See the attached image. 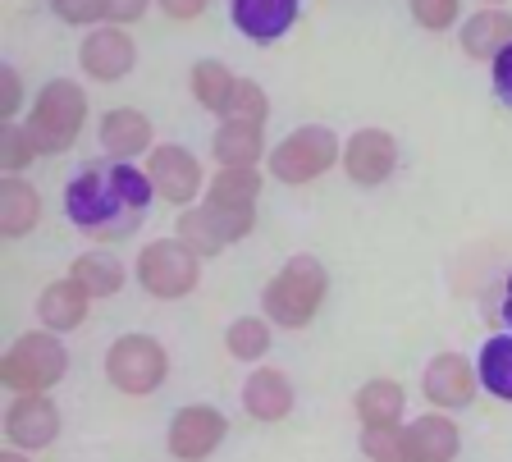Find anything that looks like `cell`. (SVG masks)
Returning a JSON list of instances; mask_svg holds the SVG:
<instances>
[{"mask_svg":"<svg viewBox=\"0 0 512 462\" xmlns=\"http://www.w3.org/2000/svg\"><path fill=\"white\" fill-rule=\"evenodd\" d=\"M0 462H28V458H19V453H0Z\"/></svg>","mask_w":512,"mask_h":462,"instance_id":"cell-39","label":"cell"},{"mask_svg":"<svg viewBox=\"0 0 512 462\" xmlns=\"http://www.w3.org/2000/svg\"><path fill=\"white\" fill-rule=\"evenodd\" d=\"M64 344L55 339V334H23V339H14V348L5 353V362H0V380L10 389H19V394H42V389H51L55 380L64 376Z\"/></svg>","mask_w":512,"mask_h":462,"instance_id":"cell-4","label":"cell"},{"mask_svg":"<svg viewBox=\"0 0 512 462\" xmlns=\"http://www.w3.org/2000/svg\"><path fill=\"white\" fill-rule=\"evenodd\" d=\"M490 65H494V92H499V101L512 110V42L494 55Z\"/></svg>","mask_w":512,"mask_h":462,"instance_id":"cell-34","label":"cell"},{"mask_svg":"<svg viewBox=\"0 0 512 462\" xmlns=\"http://www.w3.org/2000/svg\"><path fill=\"white\" fill-rule=\"evenodd\" d=\"M234 87L238 78L220 65V60H202V65L192 69V97L202 101L206 110H224L229 115V101H234Z\"/></svg>","mask_w":512,"mask_h":462,"instance_id":"cell-26","label":"cell"},{"mask_svg":"<svg viewBox=\"0 0 512 462\" xmlns=\"http://www.w3.org/2000/svg\"><path fill=\"white\" fill-rule=\"evenodd\" d=\"M490 5H499V0H490Z\"/></svg>","mask_w":512,"mask_h":462,"instance_id":"cell-40","label":"cell"},{"mask_svg":"<svg viewBox=\"0 0 512 462\" xmlns=\"http://www.w3.org/2000/svg\"><path fill=\"white\" fill-rule=\"evenodd\" d=\"M403 385H394V380H371V385H362V394H357V417L366 421V426H398V417H403Z\"/></svg>","mask_w":512,"mask_h":462,"instance_id":"cell-23","label":"cell"},{"mask_svg":"<svg viewBox=\"0 0 512 462\" xmlns=\"http://www.w3.org/2000/svg\"><path fill=\"white\" fill-rule=\"evenodd\" d=\"M243 408L256 421H284L293 412V385L279 371H256L243 389Z\"/></svg>","mask_w":512,"mask_h":462,"instance_id":"cell-19","label":"cell"},{"mask_svg":"<svg viewBox=\"0 0 512 462\" xmlns=\"http://www.w3.org/2000/svg\"><path fill=\"white\" fill-rule=\"evenodd\" d=\"M339 161V138L320 124H307V129L288 133L275 151H270V174L284 183H311Z\"/></svg>","mask_w":512,"mask_h":462,"instance_id":"cell-6","label":"cell"},{"mask_svg":"<svg viewBox=\"0 0 512 462\" xmlns=\"http://www.w3.org/2000/svg\"><path fill=\"white\" fill-rule=\"evenodd\" d=\"M266 115H270L266 92H261L252 78H238L234 101H229V119H252V124H266Z\"/></svg>","mask_w":512,"mask_h":462,"instance_id":"cell-30","label":"cell"},{"mask_svg":"<svg viewBox=\"0 0 512 462\" xmlns=\"http://www.w3.org/2000/svg\"><path fill=\"white\" fill-rule=\"evenodd\" d=\"M170 362H165V348L147 334H124L110 344V357H106V376L115 389L124 394H151V389L165 380Z\"/></svg>","mask_w":512,"mask_h":462,"instance_id":"cell-8","label":"cell"},{"mask_svg":"<svg viewBox=\"0 0 512 462\" xmlns=\"http://www.w3.org/2000/svg\"><path fill=\"white\" fill-rule=\"evenodd\" d=\"M151 193H156V183L147 170H133L128 161H92L69 179L64 211L83 234L124 238L151 206Z\"/></svg>","mask_w":512,"mask_h":462,"instance_id":"cell-1","label":"cell"},{"mask_svg":"<svg viewBox=\"0 0 512 462\" xmlns=\"http://www.w3.org/2000/svg\"><path fill=\"white\" fill-rule=\"evenodd\" d=\"M229 353L238 357V362H256V357L270 348V325L266 321H256V316H243V321L229 325Z\"/></svg>","mask_w":512,"mask_h":462,"instance_id":"cell-28","label":"cell"},{"mask_svg":"<svg viewBox=\"0 0 512 462\" xmlns=\"http://www.w3.org/2000/svg\"><path fill=\"white\" fill-rule=\"evenodd\" d=\"M78 60H83V69L92 78H101V83H115V78H124L128 69H133V60H138V46H133V37H128L124 28H96V33H87Z\"/></svg>","mask_w":512,"mask_h":462,"instance_id":"cell-13","label":"cell"},{"mask_svg":"<svg viewBox=\"0 0 512 462\" xmlns=\"http://www.w3.org/2000/svg\"><path fill=\"white\" fill-rule=\"evenodd\" d=\"M407 5H412L416 23L430 28V33H444V28L458 23V0H407Z\"/></svg>","mask_w":512,"mask_h":462,"instance_id":"cell-32","label":"cell"},{"mask_svg":"<svg viewBox=\"0 0 512 462\" xmlns=\"http://www.w3.org/2000/svg\"><path fill=\"white\" fill-rule=\"evenodd\" d=\"M51 10L60 14L64 23H96V19H106V0H51Z\"/></svg>","mask_w":512,"mask_h":462,"instance_id":"cell-33","label":"cell"},{"mask_svg":"<svg viewBox=\"0 0 512 462\" xmlns=\"http://www.w3.org/2000/svg\"><path fill=\"white\" fill-rule=\"evenodd\" d=\"M147 14V0H106V19L110 23H133Z\"/></svg>","mask_w":512,"mask_h":462,"instance_id":"cell-35","label":"cell"},{"mask_svg":"<svg viewBox=\"0 0 512 462\" xmlns=\"http://www.w3.org/2000/svg\"><path fill=\"white\" fill-rule=\"evenodd\" d=\"M160 10L170 14V19H197L206 10V0H160Z\"/></svg>","mask_w":512,"mask_h":462,"instance_id":"cell-36","label":"cell"},{"mask_svg":"<svg viewBox=\"0 0 512 462\" xmlns=\"http://www.w3.org/2000/svg\"><path fill=\"white\" fill-rule=\"evenodd\" d=\"M261 147H266L261 124H252V119H224L215 133V161L220 165H256Z\"/></svg>","mask_w":512,"mask_h":462,"instance_id":"cell-22","label":"cell"},{"mask_svg":"<svg viewBox=\"0 0 512 462\" xmlns=\"http://www.w3.org/2000/svg\"><path fill=\"white\" fill-rule=\"evenodd\" d=\"M147 174L156 183V193L174 206H188L192 197L202 193V165L183 147H156L147 161Z\"/></svg>","mask_w":512,"mask_h":462,"instance_id":"cell-10","label":"cell"},{"mask_svg":"<svg viewBox=\"0 0 512 462\" xmlns=\"http://www.w3.org/2000/svg\"><path fill=\"white\" fill-rule=\"evenodd\" d=\"M23 106V92H19V74L14 69H5V101H0V110L5 115H14V110Z\"/></svg>","mask_w":512,"mask_h":462,"instance_id":"cell-37","label":"cell"},{"mask_svg":"<svg viewBox=\"0 0 512 462\" xmlns=\"http://www.w3.org/2000/svg\"><path fill=\"white\" fill-rule=\"evenodd\" d=\"M412 462H453L458 458V426L444 417H416L407 430Z\"/></svg>","mask_w":512,"mask_h":462,"instance_id":"cell-21","label":"cell"},{"mask_svg":"<svg viewBox=\"0 0 512 462\" xmlns=\"http://www.w3.org/2000/svg\"><path fill=\"white\" fill-rule=\"evenodd\" d=\"M32 138H28V129H14V124H5L0 129V170L5 174H19L23 165L32 161Z\"/></svg>","mask_w":512,"mask_h":462,"instance_id":"cell-31","label":"cell"},{"mask_svg":"<svg viewBox=\"0 0 512 462\" xmlns=\"http://www.w3.org/2000/svg\"><path fill=\"white\" fill-rule=\"evenodd\" d=\"M343 165H348L352 183H366V188H375V183H384L389 174H394V165H398V142L389 138L384 129L352 133L348 151H343Z\"/></svg>","mask_w":512,"mask_h":462,"instance_id":"cell-12","label":"cell"},{"mask_svg":"<svg viewBox=\"0 0 512 462\" xmlns=\"http://www.w3.org/2000/svg\"><path fill=\"white\" fill-rule=\"evenodd\" d=\"M74 280L83 284L92 298H110V293L124 289V266L110 252H87V257L74 261Z\"/></svg>","mask_w":512,"mask_h":462,"instance_id":"cell-25","label":"cell"},{"mask_svg":"<svg viewBox=\"0 0 512 462\" xmlns=\"http://www.w3.org/2000/svg\"><path fill=\"white\" fill-rule=\"evenodd\" d=\"M197 252L183 243V238H160V243H147L138 257V280L151 298H183V293L197 289Z\"/></svg>","mask_w":512,"mask_h":462,"instance_id":"cell-5","label":"cell"},{"mask_svg":"<svg viewBox=\"0 0 512 462\" xmlns=\"http://www.w3.org/2000/svg\"><path fill=\"white\" fill-rule=\"evenodd\" d=\"M362 449L371 462H412V449H407V430L394 426H366Z\"/></svg>","mask_w":512,"mask_h":462,"instance_id":"cell-29","label":"cell"},{"mask_svg":"<svg viewBox=\"0 0 512 462\" xmlns=\"http://www.w3.org/2000/svg\"><path fill=\"white\" fill-rule=\"evenodd\" d=\"M480 385L490 389L494 398H508L512 403V334H494L490 344L480 348Z\"/></svg>","mask_w":512,"mask_h":462,"instance_id":"cell-24","label":"cell"},{"mask_svg":"<svg viewBox=\"0 0 512 462\" xmlns=\"http://www.w3.org/2000/svg\"><path fill=\"white\" fill-rule=\"evenodd\" d=\"M60 430V412L46 394H19L5 412V435H10L19 449H46Z\"/></svg>","mask_w":512,"mask_h":462,"instance_id":"cell-11","label":"cell"},{"mask_svg":"<svg viewBox=\"0 0 512 462\" xmlns=\"http://www.w3.org/2000/svg\"><path fill=\"white\" fill-rule=\"evenodd\" d=\"M503 312H508V321H512V275H508V298H503Z\"/></svg>","mask_w":512,"mask_h":462,"instance_id":"cell-38","label":"cell"},{"mask_svg":"<svg viewBox=\"0 0 512 462\" xmlns=\"http://www.w3.org/2000/svg\"><path fill=\"white\" fill-rule=\"evenodd\" d=\"M87 124V97L83 87L69 83V78H51V83L37 92V106H32L28 115V138L37 151H46V156H55V151H64L69 142L83 133Z\"/></svg>","mask_w":512,"mask_h":462,"instance_id":"cell-2","label":"cell"},{"mask_svg":"<svg viewBox=\"0 0 512 462\" xmlns=\"http://www.w3.org/2000/svg\"><path fill=\"white\" fill-rule=\"evenodd\" d=\"M476 376L480 371H471L467 357L444 353V357H435L426 371V394L435 398L439 408H467L471 394H476Z\"/></svg>","mask_w":512,"mask_h":462,"instance_id":"cell-15","label":"cell"},{"mask_svg":"<svg viewBox=\"0 0 512 462\" xmlns=\"http://www.w3.org/2000/svg\"><path fill=\"white\" fill-rule=\"evenodd\" d=\"M508 42H512V14L503 10H480L462 23V51L471 60H494Z\"/></svg>","mask_w":512,"mask_h":462,"instance_id":"cell-18","label":"cell"},{"mask_svg":"<svg viewBox=\"0 0 512 462\" xmlns=\"http://www.w3.org/2000/svg\"><path fill=\"white\" fill-rule=\"evenodd\" d=\"M234 23L252 42H279L298 23V0H234Z\"/></svg>","mask_w":512,"mask_h":462,"instance_id":"cell-14","label":"cell"},{"mask_svg":"<svg viewBox=\"0 0 512 462\" xmlns=\"http://www.w3.org/2000/svg\"><path fill=\"white\" fill-rule=\"evenodd\" d=\"M261 197V174L252 165H224L211 179V202L220 206H252Z\"/></svg>","mask_w":512,"mask_h":462,"instance_id":"cell-27","label":"cell"},{"mask_svg":"<svg viewBox=\"0 0 512 462\" xmlns=\"http://www.w3.org/2000/svg\"><path fill=\"white\" fill-rule=\"evenodd\" d=\"M224 417L215 408H206V403H197V408H183L179 417H174L170 426V453L179 462H202L211 458L215 449H220L224 440Z\"/></svg>","mask_w":512,"mask_h":462,"instance_id":"cell-9","label":"cell"},{"mask_svg":"<svg viewBox=\"0 0 512 462\" xmlns=\"http://www.w3.org/2000/svg\"><path fill=\"white\" fill-rule=\"evenodd\" d=\"M325 266L316 257H293L284 261L275 280L266 289V316L288 330H302L311 316L320 312V302H325Z\"/></svg>","mask_w":512,"mask_h":462,"instance_id":"cell-3","label":"cell"},{"mask_svg":"<svg viewBox=\"0 0 512 462\" xmlns=\"http://www.w3.org/2000/svg\"><path fill=\"white\" fill-rule=\"evenodd\" d=\"M37 215H42V197L37 188L10 174V179L0 183V234L5 238H23L32 225H37Z\"/></svg>","mask_w":512,"mask_h":462,"instance_id":"cell-20","label":"cell"},{"mask_svg":"<svg viewBox=\"0 0 512 462\" xmlns=\"http://www.w3.org/2000/svg\"><path fill=\"white\" fill-rule=\"evenodd\" d=\"M252 234V206H192V211L179 215V238L188 243L197 257H211V252H224L229 243Z\"/></svg>","mask_w":512,"mask_h":462,"instance_id":"cell-7","label":"cell"},{"mask_svg":"<svg viewBox=\"0 0 512 462\" xmlns=\"http://www.w3.org/2000/svg\"><path fill=\"white\" fill-rule=\"evenodd\" d=\"M87 298L92 293L69 275V280H55L46 284V293L37 298V316L46 321V330H78L87 321Z\"/></svg>","mask_w":512,"mask_h":462,"instance_id":"cell-16","label":"cell"},{"mask_svg":"<svg viewBox=\"0 0 512 462\" xmlns=\"http://www.w3.org/2000/svg\"><path fill=\"white\" fill-rule=\"evenodd\" d=\"M101 142H106V151L115 156V161H133V156H142V151L151 147L147 115H138V110H110V115L101 119Z\"/></svg>","mask_w":512,"mask_h":462,"instance_id":"cell-17","label":"cell"}]
</instances>
